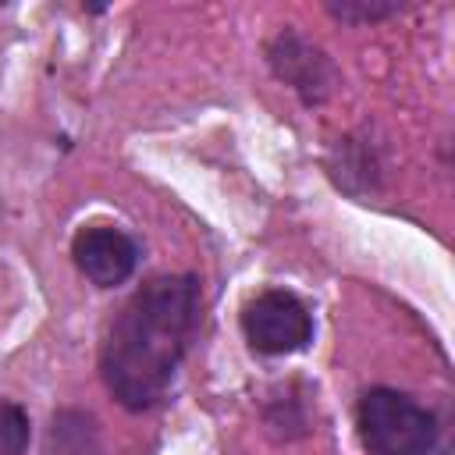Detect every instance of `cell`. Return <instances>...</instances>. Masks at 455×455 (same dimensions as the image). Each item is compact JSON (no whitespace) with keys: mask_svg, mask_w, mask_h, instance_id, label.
Listing matches in <instances>:
<instances>
[{"mask_svg":"<svg viewBox=\"0 0 455 455\" xmlns=\"http://www.w3.org/2000/svg\"><path fill=\"white\" fill-rule=\"evenodd\" d=\"M203 320L196 274H156L110 320L100 345V377L128 412L153 409L174 384Z\"/></svg>","mask_w":455,"mask_h":455,"instance_id":"6da1fadb","label":"cell"},{"mask_svg":"<svg viewBox=\"0 0 455 455\" xmlns=\"http://www.w3.org/2000/svg\"><path fill=\"white\" fill-rule=\"evenodd\" d=\"M355 430L370 455H434L441 444L437 416L395 387H366L355 402Z\"/></svg>","mask_w":455,"mask_h":455,"instance_id":"7a4b0ae2","label":"cell"},{"mask_svg":"<svg viewBox=\"0 0 455 455\" xmlns=\"http://www.w3.org/2000/svg\"><path fill=\"white\" fill-rule=\"evenodd\" d=\"M242 334L259 355H291L313 341V313L288 288H267L242 309Z\"/></svg>","mask_w":455,"mask_h":455,"instance_id":"3957f363","label":"cell"},{"mask_svg":"<svg viewBox=\"0 0 455 455\" xmlns=\"http://www.w3.org/2000/svg\"><path fill=\"white\" fill-rule=\"evenodd\" d=\"M267 64H270L274 78L284 82L306 107H320L341 85V75H338L334 60L309 36H302L291 25L281 28L267 43Z\"/></svg>","mask_w":455,"mask_h":455,"instance_id":"277c9868","label":"cell"},{"mask_svg":"<svg viewBox=\"0 0 455 455\" xmlns=\"http://www.w3.org/2000/svg\"><path fill=\"white\" fill-rule=\"evenodd\" d=\"M71 259L89 284L117 288L139 267V242L114 224H85L71 238Z\"/></svg>","mask_w":455,"mask_h":455,"instance_id":"5b68a950","label":"cell"},{"mask_svg":"<svg viewBox=\"0 0 455 455\" xmlns=\"http://www.w3.org/2000/svg\"><path fill=\"white\" fill-rule=\"evenodd\" d=\"M331 178L345 188V192H363L373 185V178L380 174V164H377V153L370 142H359V139H338L334 146V156H331Z\"/></svg>","mask_w":455,"mask_h":455,"instance_id":"8992f818","label":"cell"},{"mask_svg":"<svg viewBox=\"0 0 455 455\" xmlns=\"http://www.w3.org/2000/svg\"><path fill=\"white\" fill-rule=\"evenodd\" d=\"M50 451L53 455H100L96 419L78 409H60L50 419Z\"/></svg>","mask_w":455,"mask_h":455,"instance_id":"52a82bcc","label":"cell"},{"mask_svg":"<svg viewBox=\"0 0 455 455\" xmlns=\"http://www.w3.org/2000/svg\"><path fill=\"white\" fill-rule=\"evenodd\" d=\"M263 423H267V430L277 437V441H295V437H302L306 430H309V416H306V405H302V398L299 395H277V398H270L267 402V409H263Z\"/></svg>","mask_w":455,"mask_h":455,"instance_id":"ba28073f","label":"cell"},{"mask_svg":"<svg viewBox=\"0 0 455 455\" xmlns=\"http://www.w3.org/2000/svg\"><path fill=\"white\" fill-rule=\"evenodd\" d=\"M323 7L331 18H338L345 25H373V21H384L398 11H405V4H398V0H327Z\"/></svg>","mask_w":455,"mask_h":455,"instance_id":"9c48e42d","label":"cell"},{"mask_svg":"<svg viewBox=\"0 0 455 455\" xmlns=\"http://www.w3.org/2000/svg\"><path fill=\"white\" fill-rule=\"evenodd\" d=\"M28 441H32L28 412L18 402L0 398V455H25Z\"/></svg>","mask_w":455,"mask_h":455,"instance_id":"30bf717a","label":"cell"}]
</instances>
